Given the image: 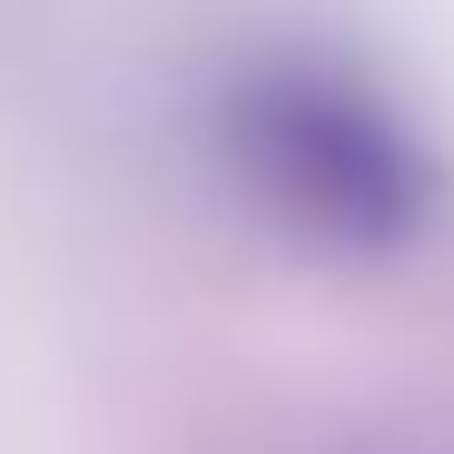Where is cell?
Wrapping results in <instances>:
<instances>
[{"mask_svg":"<svg viewBox=\"0 0 454 454\" xmlns=\"http://www.w3.org/2000/svg\"><path fill=\"white\" fill-rule=\"evenodd\" d=\"M207 168L267 238L336 257V267H395L415 257L444 207L454 168L425 119L336 50H247L217 69L198 109Z\"/></svg>","mask_w":454,"mask_h":454,"instance_id":"1","label":"cell"}]
</instances>
